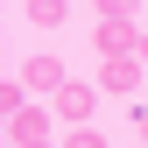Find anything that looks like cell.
<instances>
[{
    "label": "cell",
    "mask_w": 148,
    "mask_h": 148,
    "mask_svg": "<svg viewBox=\"0 0 148 148\" xmlns=\"http://www.w3.org/2000/svg\"><path fill=\"white\" fill-rule=\"evenodd\" d=\"M134 85H141V57H106V71H99V92H113V99H127Z\"/></svg>",
    "instance_id": "cell-3"
},
{
    "label": "cell",
    "mask_w": 148,
    "mask_h": 148,
    "mask_svg": "<svg viewBox=\"0 0 148 148\" xmlns=\"http://www.w3.org/2000/svg\"><path fill=\"white\" fill-rule=\"evenodd\" d=\"M7 141H14V148L49 141V113H35V106H28V113H14V120H7Z\"/></svg>",
    "instance_id": "cell-5"
},
{
    "label": "cell",
    "mask_w": 148,
    "mask_h": 148,
    "mask_svg": "<svg viewBox=\"0 0 148 148\" xmlns=\"http://www.w3.org/2000/svg\"><path fill=\"white\" fill-rule=\"evenodd\" d=\"M64 148H106V141L92 134V127H71V134H64Z\"/></svg>",
    "instance_id": "cell-8"
},
{
    "label": "cell",
    "mask_w": 148,
    "mask_h": 148,
    "mask_svg": "<svg viewBox=\"0 0 148 148\" xmlns=\"http://www.w3.org/2000/svg\"><path fill=\"white\" fill-rule=\"evenodd\" d=\"M92 7H99V14H120V21H141L148 0H92Z\"/></svg>",
    "instance_id": "cell-7"
},
{
    "label": "cell",
    "mask_w": 148,
    "mask_h": 148,
    "mask_svg": "<svg viewBox=\"0 0 148 148\" xmlns=\"http://www.w3.org/2000/svg\"><path fill=\"white\" fill-rule=\"evenodd\" d=\"M21 85H28V92H64L71 78H64V64H57V57H28V71H21Z\"/></svg>",
    "instance_id": "cell-4"
},
{
    "label": "cell",
    "mask_w": 148,
    "mask_h": 148,
    "mask_svg": "<svg viewBox=\"0 0 148 148\" xmlns=\"http://www.w3.org/2000/svg\"><path fill=\"white\" fill-rule=\"evenodd\" d=\"M141 141H148V113H141Z\"/></svg>",
    "instance_id": "cell-10"
},
{
    "label": "cell",
    "mask_w": 148,
    "mask_h": 148,
    "mask_svg": "<svg viewBox=\"0 0 148 148\" xmlns=\"http://www.w3.org/2000/svg\"><path fill=\"white\" fill-rule=\"evenodd\" d=\"M99 57H134L141 49V21H120V14H99V35H92Z\"/></svg>",
    "instance_id": "cell-1"
},
{
    "label": "cell",
    "mask_w": 148,
    "mask_h": 148,
    "mask_svg": "<svg viewBox=\"0 0 148 148\" xmlns=\"http://www.w3.org/2000/svg\"><path fill=\"white\" fill-rule=\"evenodd\" d=\"M92 113H99V92H92V85H64V92H57V120L92 127Z\"/></svg>",
    "instance_id": "cell-2"
},
{
    "label": "cell",
    "mask_w": 148,
    "mask_h": 148,
    "mask_svg": "<svg viewBox=\"0 0 148 148\" xmlns=\"http://www.w3.org/2000/svg\"><path fill=\"white\" fill-rule=\"evenodd\" d=\"M35 148H49V141H35Z\"/></svg>",
    "instance_id": "cell-11"
},
{
    "label": "cell",
    "mask_w": 148,
    "mask_h": 148,
    "mask_svg": "<svg viewBox=\"0 0 148 148\" xmlns=\"http://www.w3.org/2000/svg\"><path fill=\"white\" fill-rule=\"evenodd\" d=\"M64 14H71V0H28V21L35 28H64Z\"/></svg>",
    "instance_id": "cell-6"
},
{
    "label": "cell",
    "mask_w": 148,
    "mask_h": 148,
    "mask_svg": "<svg viewBox=\"0 0 148 148\" xmlns=\"http://www.w3.org/2000/svg\"><path fill=\"white\" fill-rule=\"evenodd\" d=\"M134 57H141V64H148V28H141V49H134Z\"/></svg>",
    "instance_id": "cell-9"
}]
</instances>
